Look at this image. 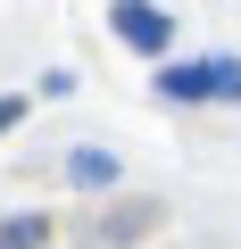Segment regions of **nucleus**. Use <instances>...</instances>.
Here are the masks:
<instances>
[{"instance_id":"1","label":"nucleus","mask_w":241,"mask_h":249,"mask_svg":"<svg viewBox=\"0 0 241 249\" xmlns=\"http://www.w3.org/2000/svg\"><path fill=\"white\" fill-rule=\"evenodd\" d=\"M167 100H241V58H191V67H158Z\"/></svg>"},{"instance_id":"3","label":"nucleus","mask_w":241,"mask_h":249,"mask_svg":"<svg viewBox=\"0 0 241 249\" xmlns=\"http://www.w3.org/2000/svg\"><path fill=\"white\" fill-rule=\"evenodd\" d=\"M150 224H158V199H116L108 216H92V224H83V241H75V249H133Z\"/></svg>"},{"instance_id":"6","label":"nucleus","mask_w":241,"mask_h":249,"mask_svg":"<svg viewBox=\"0 0 241 249\" xmlns=\"http://www.w3.org/2000/svg\"><path fill=\"white\" fill-rule=\"evenodd\" d=\"M17 116H25V91H9V100H0V133H9Z\"/></svg>"},{"instance_id":"2","label":"nucleus","mask_w":241,"mask_h":249,"mask_svg":"<svg viewBox=\"0 0 241 249\" xmlns=\"http://www.w3.org/2000/svg\"><path fill=\"white\" fill-rule=\"evenodd\" d=\"M108 25H116V42H125V50H142V58H158V50L175 42V17L158 9V0H116V9H108Z\"/></svg>"},{"instance_id":"5","label":"nucleus","mask_w":241,"mask_h":249,"mask_svg":"<svg viewBox=\"0 0 241 249\" xmlns=\"http://www.w3.org/2000/svg\"><path fill=\"white\" fill-rule=\"evenodd\" d=\"M0 241H9V249H42V241H50V216H17V224H0Z\"/></svg>"},{"instance_id":"4","label":"nucleus","mask_w":241,"mask_h":249,"mask_svg":"<svg viewBox=\"0 0 241 249\" xmlns=\"http://www.w3.org/2000/svg\"><path fill=\"white\" fill-rule=\"evenodd\" d=\"M67 183H83V191H108V183H116V158H108V150H75V158H67Z\"/></svg>"}]
</instances>
